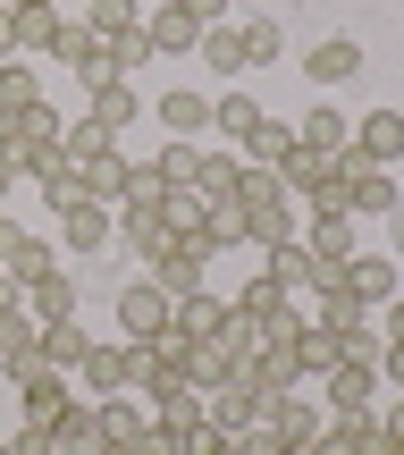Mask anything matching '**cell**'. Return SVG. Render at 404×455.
<instances>
[{
    "instance_id": "obj_1",
    "label": "cell",
    "mask_w": 404,
    "mask_h": 455,
    "mask_svg": "<svg viewBox=\"0 0 404 455\" xmlns=\"http://www.w3.org/2000/svg\"><path fill=\"white\" fill-rule=\"evenodd\" d=\"M345 169H354V152H304L295 144V161H278V186L295 203H345Z\"/></svg>"
},
{
    "instance_id": "obj_2",
    "label": "cell",
    "mask_w": 404,
    "mask_h": 455,
    "mask_svg": "<svg viewBox=\"0 0 404 455\" xmlns=\"http://www.w3.org/2000/svg\"><path fill=\"white\" fill-rule=\"evenodd\" d=\"M144 379V346L135 338H93V355L76 363V388L84 396H127Z\"/></svg>"
},
{
    "instance_id": "obj_3",
    "label": "cell",
    "mask_w": 404,
    "mask_h": 455,
    "mask_svg": "<svg viewBox=\"0 0 404 455\" xmlns=\"http://www.w3.org/2000/svg\"><path fill=\"white\" fill-rule=\"evenodd\" d=\"M110 228H118V244L135 253V270H152V261H169V253H178V228H169L161 203H118Z\"/></svg>"
},
{
    "instance_id": "obj_4",
    "label": "cell",
    "mask_w": 404,
    "mask_h": 455,
    "mask_svg": "<svg viewBox=\"0 0 404 455\" xmlns=\"http://www.w3.org/2000/svg\"><path fill=\"white\" fill-rule=\"evenodd\" d=\"M26 371H43V321L26 312V295H0V379H26Z\"/></svg>"
},
{
    "instance_id": "obj_5",
    "label": "cell",
    "mask_w": 404,
    "mask_h": 455,
    "mask_svg": "<svg viewBox=\"0 0 404 455\" xmlns=\"http://www.w3.org/2000/svg\"><path fill=\"white\" fill-rule=\"evenodd\" d=\"M118 338H135V346L169 338V287L152 270H135L127 287H118Z\"/></svg>"
},
{
    "instance_id": "obj_6",
    "label": "cell",
    "mask_w": 404,
    "mask_h": 455,
    "mask_svg": "<svg viewBox=\"0 0 404 455\" xmlns=\"http://www.w3.org/2000/svg\"><path fill=\"white\" fill-rule=\"evenodd\" d=\"M236 312L253 321V338H261V346H287L295 329H304V312H295V295L278 287V278H253V287H236Z\"/></svg>"
},
{
    "instance_id": "obj_7",
    "label": "cell",
    "mask_w": 404,
    "mask_h": 455,
    "mask_svg": "<svg viewBox=\"0 0 404 455\" xmlns=\"http://www.w3.org/2000/svg\"><path fill=\"white\" fill-rule=\"evenodd\" d=\"M227 379H236L244 396H261V405H270V396H295V388H304V371H295V346H253V355H244Z\"/></svg>"
},
{
    "instance_id": "obj_8",
    "label": "cell",
    "mask_w": 404,
    "mask_h": 455,
    "mask_svg": "<svg viewBox=\"0 0 404 455\" xmlns=\"http://www.w3.org/2000/svg\"><path fill=\"white\" fill-rule=\"evenodd\" d=\"M51 270H59V244L34 236V228H9V244H0V278H9V287H34V278H51Z\"/></svg>"
},
{
    "instance_id": "obj_9",
    "label": "cell",
    "mask_w": 404,
    "mask_h": 455,
    "mask_svg": "<svg viewBox=\"0 0 404 455\" xmlns=\"http://www.w3.org/2000/svg\"><path fill=\"white\" fill-rule=\"evenodd\" d=\"M295 236L321 261H354V212L345 203H312V220H295Z\"/></svg>"
},
{
    "instance_id": "obj_10",
    "label": "cell",
    "mask_w": 404,
    "mask_h": 455,
    "mask_svg": "<svg viewBox=\"0 0 404 455\" xmlns=\"http://www.w3.org/2000/svg\"><path fill=\"white\" fill-rule=\"evenodd\" d=\"M84 118H93L101 135H127L135 118H144V93H135L127 76H110V84H84Z\"/></svg>"
},
{
    "instance_id": "obj_11",
    "label": "cell",
    "mask_w": 404,
    "mask_h": 455,
    "mask_svg": "<svg viewBox=\"0 0 404 455\" xmlns=\"http://www.w3.org/2000/svg\"><path fill=\"white\" fill-rule=\"evenodd\" d=\"M144 34H152V60H186V51L202 43V26H194V9H186V0L144 9Z\"/></svg>"
},
{
    "instance_id": "obj_12",
    "label": "cell",
    "mask_w": 404,
    "mask_h": 455,
    "mask_svg": "<svg viewBox=\"0 0 404 455\" xmlns=\"http://www.w3.org/2000/svg\"><path fill=\"white\" fill-rule=\"evenodd\" d=\"M321 270H329V261L312 253L304 236H287V244H270V261H261V278H278V287H287V295H321Z\"/></svg>"
},
{
    "instance_id": "obj_13",
    "label": "cell",
    "mask_w": 404,
    "mask_h": 455,
    "mask_svg": "<svg viewBox=\"0 0 404 455\" xmlns=\"http://www.w3.org/2000/svg\"><path fill=\"white\" fill-rule=\"evenodd\" d=\"M379 405V371L371 363H337V371L321 379V413H371Z\"/></svg>"
},
{
    "instance_id": "obj_14",
    "label": "cell",
    "mask_w": 404,
    "mask_h": 455,
    "mask_svg": "<svg viewBox=\"0 0 404 455\" xmlns=\"http://www.w3.org/2000/svg\"><path fill=\"white\" fill-rule=\"evenodd\" d=\"M354 161H371V169H388V161H404V110H371V118H354Z\"/></svg>"
},
{
    "instance_id": "obj_15",
    "label": "cell",
    "mask_w": 404,
    "mask_h": 455,
    "mask_svg": "<svg viewBox=\"0 0 404 455\" xmlns=\"http://www.w3.org/2000/svg\"><path fill=\"white\" fill-rule=\"evenodd\" d=\"M152 118H161L178 144H194V135H210V93H202V84H178V93L152 101Z\"/></svg>"
},
{
    "instance_id": "obj_16",
    "label": "cell",
    "mask_w": 404,
    "mask_h": 455,
    "mask_svg": "<svg viewBox=\"0 0 404 455\" xmlns=\"http://www.w3.org/2000/svg\"><path fill=\"white\" fill-rule=\"evenodd\" d=\"M345 212H354V220H388L396 212V178L371 169V161H354V169H345Z\"/></svg>"
},
{
    "instance_id": "obj_17",
    "label": "cell",
    "mask_w": 404,
    "mask_h": 455,
    "mask_svg": "<svg viewBox=\"0 0 404 455\" xmlns=\"http://www.w3.org/2000/svg\"><path fill=\"white\" fill-rule=\"evenodd\" d=\"M304 76H312V84H354V76H362V43H354V34L312 43V51H304Z\"/></svg>"
},
{
    "instance_id": "obj_18",
    "label": "cell",
    "mask_w": 404,
    "mask_h": 455,
    "mask_svg": "<svg viewBox=\"0 0 404 455\" xmlns=\"http://www.w3.org/2000/svg\"><path fill=\"white\" fill-rule=\"evenodd\" d=\"M345 287L362 295V312H379V304H396V287H404V270H396L388 253H354V261H345Z\"/></svg>"
},
{
    "instance_id": "obj_19",
    "label": "cell",
    "mask_w": 404,
    "mask_h": 455,
    "mask_svg": "<svg viewBox=\"0 0 404 455\" xmlns=\"http://www.w3.org/2000/svg\"><path fill=\"white\" fill-rule=\"evenodd\" d=\"M67 76H76V84H110L118 76V60H110V34H101V26H76V43H67Z\"/></svg>"
},
{
    "instance_id": "obj_20",
    "label": "cell",
    "mask_w": 404,
    "mask_h": 455,
    "mask_svg": "<svg viewBox=\"0 0 404 455\" xmlns=\"http://www.w3.org/2000/svg\"><path fill=\"white\" fill-rule=\"evenodd\" d=\"M202 68H210V76H219V84H236L244 76V26H236V17H219V26H202Z\"/></svg>"
},
{
    "instance_id": "obj_21",
    "label": "cell",
    "mask_w": 404,
    "mask_h": 455,
    "mask_svg": "<svg viewBox=\"0 0 404 455\" xmlns=\"http://www.w3.org/2000/svg\"><path fill=\"white\" fill-rule=\"evenodd\" d=\"M295 144H304V152H345V144H354V127H345L337 101H312V110L295 118Z\"/></svg>"
},
{
    "instance_id": "obj_22",
    "label": "cell",
    "mask_w": 404,
    "mask_h": 455,
    "mask_svg": "<svg viewBox=\"0 0 404 455\" xmlns=\"http://www.w3.org/2000/svg\"><path fill=\"white\" fill-rule=\"evenodd\" d=\"M59 236H67V253H101V244L118 236V228H110V203H67V212H59Z\"/></svg>"
},
{
    "instance_id": "obj_23",
    "label": "cell",
    "mask_w": 404,
    "mask_h": 455,
    "mask_svg": "<svg viewBox=\"0 0 404 455\" xmlns=\"http://www.w3.org/2000/svg\"><path fill=\"white\" fill-rule=\"evenodd\" d=\"M202 413H210V430H227V439H236V430H253V422H261V396H244L236 379H219V388L202 396Z\"/></svg>"
},
{
    "instance_id": "obj_24",
    "label": "cell",
    "mask_w": 404,
    "mask_h": 455,
    "mask_svg": "<svg viewBox=\"0 0 404 455\" xmlns=\"http://www.w3.org/2000/svg\"><path fill=\"white\" fill-rule=\"evenodd\" d=\"M261 118H270V110H261L253 93H210V135H227V152H236L244 135L261 127Z\"/></svg>"
},
{
    "instance_id": "obj_25",
    "label": "cell",
    "mask_w": 404,
    "mask_h": 455,
    "mask_svg": "<svg viewBox=\"0 0 404 455\" xmlns=\"http://www.w3.org/2000/svg\"><path fill=\"white\" fill-rule=\"evenodd\" d=\"M59 405H67V371H26V379H17V413H26L34 430H43Z\"/></svg>"
},
{
    "instance_id": "obj_26",
    "label": "cell",
    "mask_w": 404,
    "mask_h": 455,
    "mask_svg": "<svg viewBox=\"0 0 404 455\" xmlns=\"http://www.w3.org/2000/svg\"><path fill=\"white\" fill-rule=\"evenodd\" d=\"M210 413H202V388H169V396H152V430H169V447L186 439V430H202Z\"/></svg>"
},
{
    "instance_id": "obj_27",
    "label": "cell",
    "mask_w": 404,
    "mask_h": 455,
    "mask_svg": "<svg viewBox=\"0 0 404 455\" xmlns=\"http://www.w3.org/2000/svg\"><path fill=\"white\" fill-rule=\"evenodd\" d=\"M17 295H26V312H34V321H76V287H67V270H51V278H34V287H17Z\"/></svg>"
},
{
    "instance_id": "obj_28",
    "label": "cell",
    "mask_w": 404,
    "mask_h": 455,
    "mask_svg": "<svg viewBox=\"0 0 404 455\" xmlns=\"http://www.w3.org/2000/svg\"><path fill=\"white\" fill-rule=\"evenodd\" d=\"M93 355V338H84V321H51L43 329V371H67L76 379V363Z\"/></svg>"
},
{
    "instance_id": "obj_29",
    "label": "cell",
    "mask_w": 404,
    "mask_h": 455,
    "mask_svg": "<svg viewBox=\"0 0 404 455\" xmlns=\"http://www.w3.org/2000/svg\"><path fill=\"white\" fill-rule=\"evenodd\" d=\"M219 321H227V304H219L210 287H202V295H178V304H169V329H178V338H194V346H202Z\"/></svg>"
},
{
    "instance_id": "obj_30",
    "label": "cell",
    "mask_w": 404,
    "mask_h": 455,
    "mask_svg": "<svg viewBox=\"0 0 404 455\" xmlns=\"http://www.w3.org/2000/svg\"><path fill=\"white\" fill-rule=\"evenodd\" d=\"M287 346H295V371H304V379H329V371H337V338H329L321 321H304Z\"/></svg>"
},
{
    "instance_id": "obj_31",
    "label": "cell",
    "mask_w": 404,
    "mask_h": 455,
    "mask_svg": "<svg viewBox=\"0 0 404 455\" xmlns=\"http://www.w3.org/2000/svg\"><path fill=\"white\" fill-rule=\"evenodd\" d=\"M236 152H244L253 169H278V161H295V127H287V118H261V127L244 135Z\"/></svg>"
},
{
    "instance_id": "obj_32",
    "label": "cell",
    "mask_w": 404,
    "mask_h": 455,
    "mask_svg": "<svg viewBox=\"0 0 404 455\" xmlns=\"http://www.w3.org/2000/svg\"><path fill=\"white\" fill-rule=\"evenodd\" d=\"M59 152L76 169H93V161H110V152H118V135H101L93 118H67V127H59Z\"/></svg>"
},
{
    "instance_id": "obj_33",
    "label": "cell",
    "mask_w": 404,
    "mask_h": 455,
    "mask_svg": "<svg viewBox=\"0 0 404 455\" xmlns=\"http://www.w3.org/2000/svg\"><path fill=\"white\" fill-rule=\"evenodd\" d=\"M202 270H210V261L194 253V244H178L169 261H152V278L169 287V304H178V295H202Z\"/></svg>"
},
{
    "instance_id": "obj_34",
    "label": "cell",
    "mask_w": 404,
    "mask_h": 455,
    "mask_svg": "<svg viewBox=\"0 0 404 455\" xmlns=\"http://www.w3.org/2000/svg\"><path fill=\"white\" fill-rule=\"evenodd\" d=\"M236 169H244V152H202V161H194V195L227 203V195H236Z\"/></svg>"
},
{
    "instance_id": "obj_35",
    "label": "cell",
    "mask_w": 404,
    "mask_h": 455,
    "mask_svg": "<svg viewBox=\"0 0 404 455\" xmlns=\"http://www.w3.org/2000/svg\"><path fill=\"white\" fill-rule=\"evenodd\" d=\"M194 161H202V144H178V135L152 152V169L169 178V195H194Z\"/></svg>"
},
{
    "instance_id": "obj_36",
    "label": "cell",
    "mask_w": 404,
    "mask_h": 455,
    "mask_svg": "<svg viewBox=\"0 0 404 455\" xmlns=\"http://www.w3.org/2000/svg\"><path fill=\"white\" fill-rule=\"evenodd\" d=\"M278 60H287V26L253 17V26H244V68H278Z\"/></svg>"
},
{
    "instance_id": "obj_37",
    "label": "cell",
    "mask_w": 404,
    "mask_h": 455,
    "mask_svg": "<svg viewBox=\"0 0 404 455\" xmlns=\"http://www.w3.org/2000/svg\"><path fill=\"white\" fill-rule=\"evenodd\" d=\"M329 338H337V363H371V371H379V355H388V338H379L371 321H354V329H329Z\"/></svg>"
},
{
    "instance_id": "obj_38",
    "label": "cell",
    "mask_w": 404,
    "mask_h": 455,
    "mask_svg": "<svg viewBox=\"0 0 404 455\" xmlns=\"http://www.w3.org/2000/svg\"><path fill=\"white\" fill-rule=\"evenodd\" d=\"M110 60H118V76L135 84V68H152V34H144V26H127V34H110Z\"/></svg>"
},
{
    "instance_id": "obj_39",
    "label": "cell",
    "mask_w": 404,
    "mask_h": 455,
    "mask_svg": "<svg viewBox=\"0 0 404 455\" xmlns=\"http://www.w3.org/2000/svg\"><path fill=\"white\" fill-rule=\"evenodd\" d=\"M84 26H101V34H127V26H144V9H135V0H84Z\"/></svg>"
},
{
    "instance_id": "obj_40",
    "label": "cell",
    "mask_w": 404,
    "mask_h": 455,
    "mask_svg": "<svg viewBox=\"0 0 404 455\" xmlns=\"http://www.w3.org/2000/svg\"><path fill=\"white\" fill-rule=\"evenodd\" d=\"M118 203H169V178L152 161H127V195H118Z\"/></svg>"
},
{
    "instance_id": "obj_41",
    "label": "cell",
    "mask_w": 404,
    "mask_h": 455,
    "mask_svg": "<svg viewBox=\"0 0 404 455\" xmlns=\"http://www.w3.org/2000/svg\"><path fill=\"white\" fill-rule=\"evenodd\" d=\"M178 455H236V439H227V430H186V439H178Z\"/></svg>"
},
{
    "instance_id": "obj_42",
    "label": "cell",
    "mask_w": 404,
    "mask_h": 455,
    "mask_svg": "<svg viewBox=\"0 0 404 455\" xmlns=\"http://www.w3.org/2000/svg\"><path fill=\"white\" fill-rule=\"evenodd\" d=\"M0 455H51V439L34 422H17V430H0Z\"/></svg>"
},
{
    "instance_id": "obj_43",
    "label": "cell",
    "mask_w": 404,
    "mask_h": 455,
    "mask_svg": "<svg viewBox=\"0 0 404 455\" xmlns=\"http://www.w3.org/2000/svg\"><path fill=\"white\" fill-rule=\"evenodd\" d=\"M371 413H379V430H388V447L404 455V396H388V405H371Z\"/></svg>"
},
{
    "instance_id": "obj_44",
    "label": "cell",
    "mask_w": 404,
    "mask_h": 455,
    "mask_svg": "<svg viewBox=\"0 0 404 455\" xmlns=\"http://www.w3.org/2000/svg\"><path fill=\"white\" fill-rule=\"evenodd\" d=\"M379 379H388V388L404 396V338H388V355H379Z\"/></svg>"
},
{
    "instance_id": "obj_45",
    "label": "cell",
    "mask_w": 404,
    "mask_h": 455,
    "mask_svg": "<svg viewBox=\"0 0 404 455\" xmlns=\"http://www.w3.org/2000/svg\"><path fill=\"white\" fill-rule=\"evenodd\" d=\"M17 51H26V34H17V9L0 0V60H17Z\"/></svg>"
},
{
    "instance_id": "obj_46",
    "label": "cell",
    "mask_w": 404,
    "mask_h": 455,
    "mask_svg": "<svg viewBox=\"0 0 404 455\" xmlns=\"http://www.w3.org/2000/svg\"><path fill=\"white\" fill-rule=\"evenodd\" d=\"M304 455H354V447H345V439H337V430H329V422H321V430H312V447H304Z\"/></svg>"
},
{
    "instance_id": "obj_47",
    "label": "cell",
    "mask_w": 404,
    "mask_h": 455,
    "mask_svg": "<svg viewBox=\"0 0 404 455\" xmlns=\"http://www.w3.org/2000/svg\"><path fill=\"white\" fill-rule=\"evenodd\" d=\"M9 195H17V161H9V144H0V212H9Z\"/></svg>"
},
{
    "instance_id": "obj_48",
    "label": "cell",
    "mask_w": 404,
    "mask_h": 455,
    "mask_svg": "<svg viewBox=\"0 0 404 455\" xmlns=\"http://www.w3.org/2000/svg\"><path fill=\"white\" fill-rule=\"evenodd\" d=\"M186 9H194V26H219V17H227V0H186Z\"/></svg>"
},
{
    "instance_id": "obj_49",
    "label": "cell",
    "mask_w": 404,
    "mask_h": 455,
    "mask_svg": "<svg viewBox=\"0 0 404 455\" xmlns=\"http://www.w3.org/2000/svg\"><path fill=\"white\" fill-rule=\"evenodd\" d=\"M9 9H43V0H9Z\"/></svg>"
},
{
    "instance_id": "obj_50",
    "label": "cell",
    "mask_w": 404,
    "mask_h": 455,
    "mask_svg": "<svg viewBox=\"0 0 404 455\" xmlns=\"http://www.w3.org/2000/svg\"><path fill=\"white\" fill-rule=\"evenodd\" d=\"M0 244H9V212H0Z\"/></svg>"
},
{
    "instance_id": "obj_51",
    "label": "cell",
    "mask_w": 404,
    "mask_h": 455,
    "mask_svg": "<svg viewBox=\"0 0 404 455\" xmlns=\"http://www.w3.org/2000/svg\"><path fill=\"white\" fill-rule=\"evenodd\" d=\"M59 455H93V447H59Z\"/></svg>"
},
{
    "instance_id": "obj_52",
    "label": "cell",
    "mask_w": 404,
    "mask_h": 455,
    "mask_svg": "<svg viewBox=\"0 0 404 455\" xmlns=\"http://www.w3.org/2000/svg\"><path fill=\"white\" fill-rule=\"evenodd\" d=\"M396 253H404V220H396Z\"/></svg>"
},
{
    "instance_id": "obj_53",
    "label": "cell",
    "mask_w": 404,
    "mask_h": 455,
    "mask_svg": "<svg viewBox=\"0 0 404 455\" xmlns=\"http://www.w3.org/2000/svg\"><path fill=\"white\" fill-rule=\"evenodd\" d=\"M0 295H9V278H0Z\"/></svg>"
}]
</instances>
